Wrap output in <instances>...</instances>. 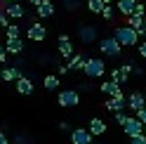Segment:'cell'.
Listing matches in <instances>:
<instances>
[{"label": "cell", "mask_w": 146, "mask_h": 144, "mask_svg": "<svg viewBox=\"0 0 146 144\" xmlns=\"http://www.w3.org/2000/svg\"><path fill=\"white\" fill-rule=\"evenodd\" d=\"M134 7H137V0H118L115 10L120 12L123 17H130V14L134 12Z\"/></svg>", "instance_id": "obj_20"}, {"label": "cell", "mask_w": 146, "mask_h": 144, "mask_svg": "<svg viewBox=\"0 0 146 144\" xmlns=\"http://www.w3.org/2000/svg\"><path fill=\"white\" fill-rule=\"evenodd\" d=\"M64 73H68V66H66V64L59 66V76H64Z\"/></svg>", "instance_id": "obj_35"}, {"label": "cell", "mask_w": 146, "mask_h": 144, "mask_svg": "<svg viewBox=\"0 0 146 144\" xmlns=\"http://www.w3.org/2000/svg\"><path fill=\"white\" fill-rule=\"evenodd\" d=\"M99 87H102V92L108 95V97H125V95H123V90H120V85L113 83V80H104Z\"/></svg>", "instance_id": "obj_13"}, {"label": "cell", "mask_w": 146, "mask_h": 144, "mask_svg": "<svg viewBox=\"0 0 146 144\" xmlns=\"http://www.w3.org/2000/svg\"><path fill=\"white\" fill-rule=\"evenodd\" d=\"M139 55L146 59V40H141V45H139Z\"/></svg>", "instance_id": "obj_33"}, {"label": "cell", "mask_w": 146, "mask_h": 144, "mask_svg": "<svg viewBox=\"0 0 146 144\" xmlns=\"http://www.w3.org/2000/svg\"><path fill=\"white\" fill-rule=\"evenodd\" d=\"M57 45H59V55H61L64 59H71V57H73V43H71L68 35H59Z\"/></svg>", "instance_id": "obj_11"}, {"label": "cell", "mask_w": 146, "mask_h": 144, "mask_svg": "<svg viewBox=\"0 0 146 144\" xmlns=\"http://www.w3.org/2000/svg\"><path fill=\"white\" fill-rule=\"evenodd\" d=\"M42 3H45V0H31V5H33V7H40Z\"/></svg>", "instance_id": "obj_37"}, {"label": "cell", "mask_w": 146, "mask_h": 144, "mask_svg": "<svg viewBox=\"0 0 146 144\" xmlns=\"http://www.w3.org/2000/svg\"><path fill=\"white\" fill-rule=\"evenodd\" d=\"M102 3H104V5H111V0H102Z\"/></svg>", "instance_id": "obj_38"}, {"label": "cell", "mask_w": 146, "mask_h": 144, "mask_svg": "<svg viewBox=\"0 0 146 144\" xmlns=\"http://www.w3.org/2000/svg\"><path fill=\"white\" fill-rule=\"evenodd\" d=\"M0 64H7V50H5V45H0Z\"/></svg>", "instance_id": "obj_30"}, {"label": "cell", "mask_w": 146, "mask_h": 144, "mask_svg": "<svg viewBox=\"0 0 146 144\" xmlns=\"http://www.w3.org/2000/svg\"><path fill=\"white\" fill-rule=\"evenodd\" d=\"M85 61H87V57L73 55V57L66 61V66H68V71H83V69H85Z\"/></svg>", "instance_id": "obj_21"}, {"label": "cell", "mask_w": 146, "mask_h": 144, "mask_svg": "<svg viewBox=\"0 0 146 144\" xmlns=\"http://www.w3.org/2000/svg\"><path fill=\"white\" fill-rule=\"evenodd\" d=\"M57 104L64 106V109H73V106H78L80 104V92L78 90H61L59 97H57Z\"/></svg>", "instance_id": "obj_3"}, {"label": "cell", "mask_w": 146, "mask_h": 144, "mask_svg": "<svg viewBox=\"0 0 146 144\" xmlns=\"http://www.w3.org/2000/svg\"><path fill=\"white\" fill-rule=\"evenodd\" d=\"M0 3H3V0H0Z\"/></svg>", "instance_id": "obj_43"}, {"label": "cell", "mask_w": 146, "mask_h": 144, "mask_svg": "<svg viewBox=\"0 0 146 144\" xmlns=\"http://www.w3.org/2000/svg\"><path fill=\"white\" fill-rule=\"evenodd\" d=\"M87 130H90L92 137H99V135L106 132V123H104L102 118H92V121H90V125H87Z\"/></svg>", "instance_id": "obj_19"}, {"label": "cell", "mask_w": 146, "mask_h": 144, "mask_svg": "<svg viewBox=\"0 0 146 144\" xmlns=\"http://www.w3.org/2000/svg\"><path fill=\"white\" fill-rule=\"evenodd\" d=\"M35 12H38L40 19H47V17H52V14H54V3H52V0H45L40 7H35Z\"/></svg>", "instance_id": "obj_22"}, {"label": "cell", "mask_w": 146, "mask_h": 144, "mask_svg": "<svg viewBox=\"0 0 146 144\" xmlns=\"http://www.w3.org/2000/svg\"><path fill=\"white\" fill-rule=\"evenodd\" d=\"M42 85H45V90H57L59 87V76H54V73H50V76H45V80H42Z\"/></svg>", "instance_id": "obj_23"}, {"label": "cell", "mask_w": 146, "mask_h": 144, "mask_svg": "<svg viewBox=\"0 0 146 144\" xmlns=\"http://www.w3.org/2000/svg\"><path fill=\"white\" fill-rule=\"evenodd\" d=\"M104 106H106L108 111L118 113V111H123L125 106H127V97H108V99L104 102Z\"/></svg>", "instance_id": "obj_12"}, {"label": "cell", "mask_w": 146, "mask_h": 144, "mask_svg": "<svg viewBox=\"0 0 146 144\" xmlns=\"http://www.w3.org/2000/svg\"><path fill=\"white\" fill-rule=\"evenodd\" d=\"M64 5H66L68 10H76V7H78V0H64Z\"/></svg>", "instance_id": "obj_32"}, {"label": "cell", "mask_w": 146, "mask_h": 144, "mask_svg": "<svg viewBox=\"0 0 146 144\" xmlns=\"http://www.w3.org/2000/svg\"><path fill=\"white\" fill-rule=\"evenodd\" d=\"M102 14H104V19H108V21H113V17H115V12H113V7H111V5H104Z\"/></svg>", "instance_id": "obj_26"}, {"label": "cell", "mask_w": 146, "mask_h": 144, "mask_svg": "<svg viewBox=\"0 0 146 144\" xmlns=\"http://www.w3.org/2000/svg\"><path fill=\"white\" fill-rule=\"evenodd\" d=\"M127 106H130L132 111H139L146 106V99H144V95L141 92H130L127 95Z\"/></svg>", "instance_id": "obj_14"}, {"label": "cell", "mask_w": 146, "mask_h": 144, "mask_svg": "<svg viewBox=\"0 0 146 144\" xmlns=\"http://www.w3.org/2000/svg\"><path fill=\"white\" fill-rule=\"evenodd\" d=\"M17 78H21V64H14V66H5L3 69V80L17 83Z\"/></svg>", "instance_id": "obj_16"}, {"label": "cell", "mask_w": 146, "mask_h": 144, "mask_svg": "<svg viewBox=\"0 0 146 144\" xmlns=\"http://www.w3.org/2000/svg\"><path fill=\"white\" fill-rule=\"evenodd\" d=\"M97 26H92V24H83L78 29V38H80V43H85V45H92L94 40H97Z\"/></svg>", "instance_id": "obj_6"}, {"label": "cell", "mask_w": 146, "mask_h": 144, "mask_svg": "<svg viewBox=\"0 0 146 144\" xmlns=\"http://www.w3.org/2000/svg\"><path fill=\"white\" fill-rule=\"evenodd\" d=\"M5 35H7V38H21V26L12 21V24L5 29Z\"/></svg>", "instance_id": "obj_24"}, {"label": "cell", "mask_w": 146, "mask_h": 144, "mask_svg": "<svg viewBox=\"0 0 146 144\" xmlns=\"http://www.w3.org/2000/svg\"><path fill=\"white\" fill-rule=\"evenodd\" d=\"M127 26H132V29L139 33V35H144V33H146V21H144V17H137V14L127 17Z\"/></svg>", "instance_id": "obj_18"}, {"label": "cell", "mask_w": 146, "mask_h": 144, "mask_svg": "<svg viewBox=\"0 0 146 144\" xmlns=\"http://www.w3.org/2000/svg\"><path fill=\"white\" fill-rule=\"evenodd\" d=\"M144 135H146V125H144Z\"/></svg>", "instance_id": "obj_41"}, {"label": "cell", "mask_w": 146, "mask_h": 144, "mask_svg": "<svg viewBox=\"0 0 146 144\" xmlns=\"http://www.w3.org/2000/svg\"><path fill=\"white\" fill-rule=\"evenodd\" d=\"M85 76L87 78H102L104 76V71H106V64H104V59H97V57H90L85 61Z\"/></svg>", "instance_id": "obj_4"}, {"label": "cell", "mask_w": 146, "mask_h": 144, "mask_svg": "<svg viewBox=\"0 0 146 144\" xmlns=\"http://www.w3.org/2000/svg\"><path fill=\"white\" fill-rule=\"evenodd\" d=\"M99 50H102V55L104 57H120V52H123V45L118 43L113 35H108V38H102L99 40Z\"/></svg>", "instance_id": "obj_2"}, {"label": "cell", "mask_w": 146, "mask_h": 144, "mask_svg": "<svg viewBox=\"0 0 146 144\" xmlns=\"http://www.w3.org/2000/svg\"><path fill=\"white\" fill-rule=\"evenodd\" d=\"M5 50H7V55H21L24 52V40L21 38H7Z\"/></svg>", "instance_id": "obj_15"}, {"label": "cell", "mask_w": 146, "mask_h": 144, "mask_svg": "<svg viewBox=\"0 0 146 144\" xmlns=\"http://www.w3.org/2000/svg\"><path fill=\"white\" fill-rule=\"evenodd\" d=\"M0 144H10V139H7V135L0 130Z\"/></svg>", "instance_id": "obj_34"}, {"label": "cell", "mask_w": 146, "mask_h": 144, "mask_svg": "<svg viewBox=\"0 0 146 144\" xmlns=\"http://www.w3.org/2000/svg\"><path fill=\"white\" fill-rule=\"evenodd\" d=\"M113 38L120 43L123 47H134V45L139 43V33H137L132 26L123 24V26H115V29H113Z\"/></svg>", "instance_id": "obj_1"}, {"label": "cell", "mask_w": 146, "mask_h": 144, "mask_svg": "<svg viewBox=\"0 0 146 144\" xmlns=\"http://www.w3.org/2000/svg\"><path fill=\"white\" fill-rule=\"evenodd\" d=\"M10 24H12V21H10V17H7V14H5V10L0 7V29H7Z\"/></svg>", "instance_id": "obj_27"}, {"label": "cell", "mask_w": 146, "mask_h": 144, "mask_svg": "<svg viewBox=\"0 0 146 144\" xmlns=\"http://www.w3.org/2000/svg\"><path fill=\"white\" fill-rule=\"evenodd\" d=\"M17 92L19 95H33V80L31 78H26V76H21V78H17Z\"/></svg>", "instance_id": "obj_17"}, {"label": "cell", "mask_w": 146, "mask_h": 144, "mask_svg": "<svg viewBox=\"0 0 146 144\" xmlns=\"http://www.w3.org/2000/svg\"><path fill=\"white\" fill-rule=\"evenodd\" d=\"M132 69H134V64H132V61H127V64H123L120 69H113V71H111V80H113V83H118V85H123L125 80L130 78Z\"/></svg>", "instance_id": "obj_7"}, {"label": "cell", "mask_w": 146, "mask_h": 144, "mask_svg": "<svg viewBox=\"0 0 146 144\" xmlns=\"http://www.w3.org/2000/svg\"><path fill=\"white\" fill-rule=\"evenodd\" d=\"M123 130L127 137H134V135H141L144 132V123L137 118V116H127V121L123 123Z\"/></svg>", "instance_id": "obj_5"}, {"label": "cell", "mask_w": 146, "mask_h": 144, "mask_svg": "<svg viewBox=\"0 0 146 144\" xmlns=\"http://www.w3.org/2000/svg\"><path fill=\"white\" fill-rule=\"evenodd\" d=\"M3 3H17V0H3Z\"/></svg>", "instance_id": "obj_39"}, {"label": "cell", "mask_w": 146, "mask_h": 144, "mask_svg": "<svg viewBox=\"0 0 146 144\" xmlns=\"http://www.w3.org/2000/svg\"><path fill=\"white\" fill-rule=\"evenodd\" d=\"M59 130H68V123L66 121H59Z\"/></svg>", "instance_id": "obj_36"}, {"label": "cell", "mask_w": 146, "mask_h": 144, "mask_svg": "<svg viewBox=\"0 0 146 144\" xmlns=\"http://www.w3.org/2000/svg\"><path fill=\"white\" fill-rule=\"evenodd\" d=\"M144 21H146V17H144Z\"/></svg>", "instance_id": "obj_42"}, {"label": "cell", "mask_w": 146, "mask_h": 144, "mask_svg": "<svg viewBox=\"0 0 146 144\" xmlns=\"http://www.w3.org/2000/svg\"><path fill=\"white\" fill-rule=\"evenodd\" d=\"M0 7L5 10V14L10 17V19H21V17L26 14V10H24V5L17 0V3H0Z\"/></svg>", "instance_id": "obj_8"}, {"label": "cell", "mask_w": 146, "mask_h": 144, "mask_svg": "<svg viewBox=\"0 0 146 144\" xmlns=\"http://www.w3.org/2000/svg\"><path fill=\"white\" fill-rule=\"evenodd\" d=\"M87 10L92 12V14H102L104 3H102V0H87Z\"/></svg>", "instance_id": "obj_25"}, {"label": "cell", "mask_w": 146, "mask_h": 144, "mask_svg": "<svg viewBox=\"0 0 146 144\" xmlns=\"http://www.w3.org/2000/svg\"><path fill=\"white\" fill-rule=\"evenodd\" d=\"M26 35H29L31 40H35V43H42L47 38V29H45L40 21H35V24H31L29 29H26Z\"/></svg>", "instance_id": "obj_9"}, {"label": "cell", "mask_w": 146, "mask_h": 144, "mask_svg": "<svg viewBox=\"0 0 146 144\" xmlns=\"http://www.w3.org/2000/svg\"><path fill=\"white\" fill-rule=\"evenodd\" d=\"M130 144H146V135H134V137H130Z\"/></svg>", "instance_id": "obj_29"}, {"label": "cell", "mask_w": 146, "mask_h": 144, "mask_svg": "<svg viewBox=\"0 0 146 144\" xmlns=\"http://www.w3.org/2000/svg\"><path fill=\"white\" fill-rule=\"evenodd\" d=\"M71 144H92V135L85 128H76L71 132Z\"/></svg>", "instance_id": "obj_10"}, {"label": "cell", "mask_w": 146, "mask_h": 144, "mask_svg": "<svg viewBox=\"0 0 146 144\" xmlns=\"http://www.w3.org/2000/svg\"><path fill=\"white\" fill-rule=\"evenodd\" d=\"M137 118H139L144 125H146V106H144V109H139V111H137Z\"/></svg>", "instance_id": "obj_31"}, {"label": "cell", "mask_w": 146, "mask_h": 144, "mask_svg": "<svg viewBox=\"0 0 146 144\" xmlns=\"http://www.w3.org/2000/svg\"><path fill=\"white\" fill-rule=\"evenodd\" d=\"M0 78H3V69H0Z\"/></svg>", "instance_id": "obj_40"}, {"label": "cell", "mask_w": 146, "mask_h": 144, "mask_svg": "<svg viewBox=\"0 0 146 144\" xmlns=\"http://www.w3.org/2000/svg\"><path fill=\"white\" fill-rule=\"evenodd\" d=\"M132 14L144 17V14H146V5H144V3H137V7H134V12H132ZM132 14H130V17H132Z\"/></svg>", "instance_id": "obj_28"}]
</instances>
